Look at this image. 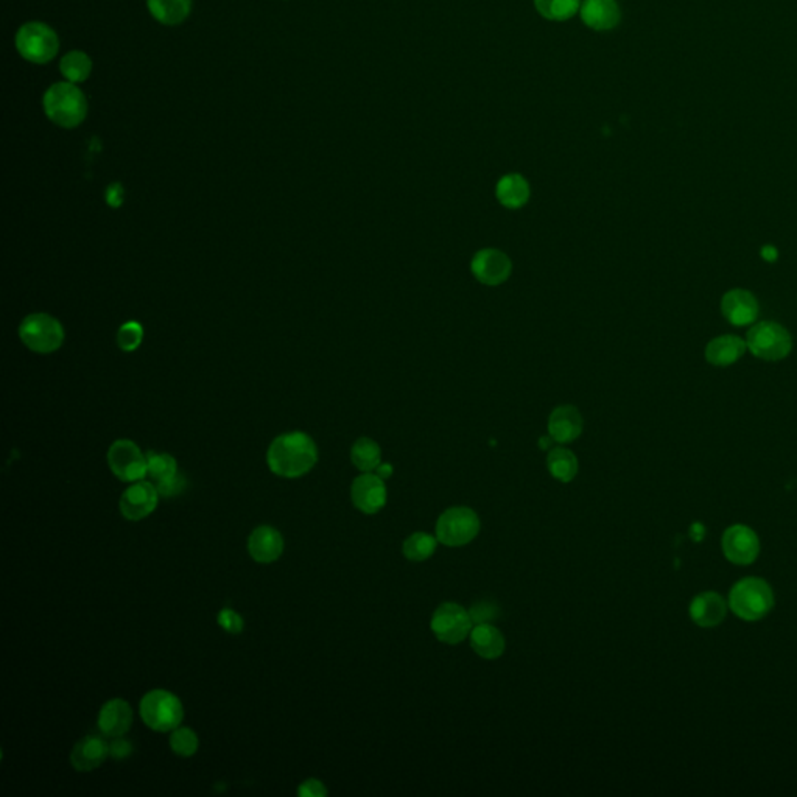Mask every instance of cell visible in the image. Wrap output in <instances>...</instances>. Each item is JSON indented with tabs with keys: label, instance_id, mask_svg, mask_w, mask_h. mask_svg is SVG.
Segmentation results:
<instances>
[{
	"label": "cell",
	"instance_id": "cell-1",
	"mask_svg": "<svg viewBox=\"0 0 797 797\" xmlns=\"http://www.w3.org/2000/svg\"><path fill=\"white\" fill-rule=\"evenodd\" d=\"M318 461V447L304 432H289L273 439L266 462L273 474L282 479H300L309 474Z\"/></svg>",
	"mask_w": 797,
	"mask_h": 797
},
{
	"label": "cell",
	"instance_id": "cell-2",
	"mask_svg": "<svg viewBox=\"0 0 797 797\" xmlns=\"http://www.w3.org/2000/svg\"><path fill=\"white\" fill-rule=\"evenodd\" d=\"M44 111L61 128H76L87 116V100L76 83H57L44 95Z\"/></svg>",
	"mask_w": 797,
	"mask_h": 797
},
{
	"label": "cell",
	"instance_id": "cell-3",
	"mask_svg": "<svg viewBox=\"0 0 797 797\" xmlns=\"http://www.w3.org/2000/svg\"><path fill=\"white\" fill-rule=\"evenodd\" d=\"M140 718L147 728L157 732H172L184 720L180 698L167 690H151L140 701Z\"/></svg>",
	"mask_w": 797,
	"mask_h": 797
},
{
	"label": "cell",
	"instance_id": "cell-4",
	"mask_svg": "<svg viewBox=\"0 0 797 797\" xmlns=\"http://www.w3.org/2000/svg\"><path fill=\"white\" fill-rule=\"evenodd\" d=\"M19 336L23 346L29 347L31 353H57L63 346L66 332L63 324L49 313H31L22 319L19 326Z\"/></svg>",
	"mask_w": 797,
	"mask_h": 797
},
{
	"label": "cell",
	"instance_id": "cell-5",
	"mask_svg": "<svg viewBox=\"0 0 797 797\" xmlns=\"http://www.w3.org/2000/svg\"><path fill=\"white\" fill-rule=\"evenodd\" d=\"M729 603L739 617L756 622L765 617L775 606V596L763 579L746 578L735 584Z\"/></svg>",
	"mask_w": 797,
	"mask_h": 797
},
{
	"label": "cell",
	"instance_id": "cell-6",
	"mask_svg": "<svg viewBox=\"0 0 797 797\" xmlns=\"http://www.w3.org/2000/svg\"><path fill=\"white\" fill-rule=\"evenodd\" d=\"M479 517L474 509L455 506L444 511L436 522V539L445 547H462L479 536Z\"/></svg>",
	"mask_w": 797,
	"mask_h": 797
},
{
	"label": "cell",
	"instance_id": "cell-7",
	"mask_svg": "<svg viewBox=\"0 0 797 797\" xmlns=\"http://www.w3.org/2000/svg\"><path fill=\"white\" fill-rule=\"evenodd\" d=\"M16 47L22 58L30 63L46 64L58 53L57 33L42 22L23 23L16 35Z\"/></svg>",
	"mask_w": 797,
	"mask_h": 797
},
{
	"label": "cell",
	"instance_id": "cell-8",
	"mask_svg": "<svg viewBox=\"0 0 797 797\" xmlns=\"http://www.w3.org/2000/svg\"><path fill=\"white\" fill-rule=\"evenodd\" d=\"M746 346L758 359L777 362L792 353V336L780 324L762 321L748 332Z\"/></svg>",
	"mask_w": 797,
	"mask_h": 797
},
{
	"label": "cell",
	"instance_id": "cell-9",
	"mask_svg": "<svg viewBox=\"0 0 797 797\" xmlns=\"http://www.w3.org/2000/svg\"><path fill=\"white\" fill-rule=\"evenodd\" d=\"M108 466L121 481L134 483L147 477V453L130 439H117L108 451Z\"/></svg>",
	"mask_w": 797,
	"mask_h": 797
},
{
	"label": "cell",
	"instance_id": "cell-10",
	"mask_svg": "<svg viewBox=\"0 0 797 797\" xmlns=\"http://www.w3.org/2000/svg\"><path fill=\"white\" fill-rule=\"evenodd\" d=\"M430 626L439 641L457 645L466 640L474 623L464 607L457 603H443L434 611Z\"/></svg>",
	"mask_w": 797,
	"mask_h": 797
},
{
	"label": "cell",
	"instance_id": "cell-11",
	"mask_svg": "<svg viewBox=\"0 0 797 797\" xmlns=\"http://www.w3.org/2000/svg\"><path fill=\"white\" fill-rule=\"evenodd\" d=\"M159 492L153 481H134L123 491L121 497V515L127 520L138 522L145 519L157 509Z\"/></svg>",
	"mask_w": 797,
	"mask_h": 797
},
{
	"label": "cell",
	"instance_id": "cell-12",
	"mask_svg": "<svg viewBox=\"0 0 797 797\" xmlns=\"http://www.w3.org/2000/svg\"><path fill=\"white\" fill-rule=\"evenodd\" d=\"M354 506L363 515H377L387 505V486L379 475L364 472L354 479L351 488Z\"/></svg>",
	"mask_w": 797,
	"mask_h": 797
},
{
	"label": "cell",
	"instance_id": "cell-13",
	"mask_svg": "<svg viewBox=\"0 0 797 797\" xmlns=\"http://www.w3.org/2000/svg\"><path fill=\"white\" fill-rule=\"evenodd\" d=\"M722 551L730 562L746 566L757 558L760 543L751 528L743 525L730 526L722 536Z\"/></svg>",
	"mask_w": 797,
	"mask_h": 797
},
{
	"label": "cell",
	"instance_id": "cell-14",
	"mask_svg": "<svg viewBox=\"0 0 797 797\" xmlns=\"http://www.w3.org/2000/svg\"><path fill=\"white\" fill-rule=\"evenodd\" d=\"M513 270L508 255L498 249H483L472 260V273L479 282L500 285L509 278Z\"/></svg>",
	"mask_w": 797,
	"mask_h": 797
},
{
	"label": "cell",
	"instance_id": "cell-15",
	"mask_svg": "<svg viewBox=\"0 0 797 797\" xmlns=\"http://www.w3.org/2000/svg\"><path fill=\"white\" fill-rule=\"evenodd\" d=\"M110 756V745L103 739L87 735L74 746L70 754V765L78 773H91L94 769L100 768Z\"/></svg>",
	"mask_w": 797,
	"mask_h": 797
},
{
	"label": "cell",
	"instance_id": "cell-16",
	"mask_svg": "<svg viewBox=\"0 0 797 797\" xmlns=\"http://www.w3.org/2000/svg\"><path fill=\"white\" fill-rule=\"evenodd\" d=\"M282 534L270 525L257 526L248 539L249 556L259 564H272L283 553Z\"/></svg>",
	"mask_w": 797,
	"mask_h": 797
},
{
	"label": "cell",
	"instance_id": "cell-17",
	"mask_svg": "<svg viewBox=\"0 0 797 797\" xmlns=\"http://www.w3.org/2000/svg\"><path fill=\"white\" fill-rule=\"evenodd\" d=\"M133 709L123 699H111L100 709V732L108 739L123 737L133 724Z\"/></svg>",
	"mask_w": 797,
	"mask_h": 797
},
{
	"label": "cell",
	"instance_id": "cell-18",
	"mask_svg": "<svg viewBox=\"0 0 797 797\" xmlns=\"http://www.w3.org/2000/svg\"><path fill=\"white\" fill-rule=\"evenodd\" d=\"M721 310L729 323L734 326H746L756 321L758 315V302L751 291L730 290L722 296Z\"/></svg>",
	"mask_w": 797,
	"mask_h": 797
},
{
	"label": "cell",
	"instance_id": "cell-19",
	"mask_svg": "<svg viewBox=\"0 0 797 797\" xmlns=\"http://www.w3.org/2000/svg\"><path fill=\"white\" fill-rule=\"evenodd\" d=\"M550 436L560 444L572 443L583 432V417L572 405L558 407L549 419Z\"/></svg>",
	"mask_w": 797,
	"mask_h": 797
},
{
	"label": "cell",
	"instance_id": "cell-20",
	"mask_svg": "<svg viewBox=\"0 0 797 797\" xmlns=\"http://www.w3.org/2000/svg\"><path fill=\"white\" fill-rule=\"evenodd\" d=\"M583 22L594 30H613L622 19L617 0H584L579 8Z\"/></svg>",
	"mask_w": 797,
	"mask_h": 797
},
{
	"label": "cell",
	"instance_id": "cell-21",
	"mask_svg": "<svg viewBox=\"0 0 797 797\" xmlns=\"http://www.w3.org/2000/svg\"><path fill=\"white\" fill-rule=\"evenodd\" d=\"M469 637H470V647L479 658L496 660L505 653L506 648L505 637L491 623L475 624Z\"/></svg>",
	"mask_w": 797,
	"mask_h": 797
},
{
	"label": "cell",
	"instance_id": "cell-22",
	"mask_svg": "<svg viewBox=\"0 0 797 797\" xmlns=\"http://www.w3.org/2000/svg\"><path fill=\"white\" fill-rule=\"evenodd\" d=\"M690 615L699 626L711 628L721 623L722 618L726 617V604L721 596L715 592H705L694 598L690 606Z\"/></svg>",
	"mask_w": 797,
	"mask_h": 797
},
{
	"label": "cell",
	"instance_id": "cell-23",
	"mask_svg": "<svg viewBox=\"0 0 797 797\" xmlns=\"http://www.w3.org/2000/svg\"><path fill=\"white\" fill-rule=\"evenodd\" d=\"M745 351L746 343L739 340V336H718L705 347V359L713 366L724 368L741 359Z\"/></svg>",
	"mask_w": 797,
	"mask_h": 797
},
{
	"label": "cell",
	"instance_id": "cell-24",
	"mask_svg": "<svg viewBox=\"0 0 797 797\" xmlns=\"http://www.w3.org/2000/svg\"><path fill=\"white\" fill-rule=\"evenodd\" d=\"M151 16L164 25H178L191 14L192 0H147Z\"/></svg>",
	"mask_w": 797,
	"mask_h": 797
},
{
	"label": "cell",
	"instance_id": "cell-25",
	"mask_svg": "<svg viewBox=\"0 0 797 797\" xmlns=\"http://www.w3.org/2000/svg\"><path fill=\"white\" fill-rule=\"evenodd\" d=\"M497 198L506 208H522L530 198V185L520 175H506L498 181Z\"/></svg>",
	"mask_w": 797,
	"mask_h": 797
},
{
	"label": "cell",
	"instance_id": "cell-26",
	"mask_svg": "<svg viewBox=\"0 0 797 797\" xmlns=\"http://www.w3.org/2000/svg\"><path fill=\"white\" fill-rule=\"evenodd\" d=\"M547 468L553 479L569 483L578 474V460L566 447H553L547 457Z\"/></svg>",
	"mask_w": 797,
	"mask_h": 797
},
{
	"label": "cell",
	"instance_id": "cell-27",
	"mask_svg": "<svg viewBox=\"0 0 797 797\" xmlns=\"http://www.w3.org/2000/svg\"><path fill=\"white\" fill-rule=\"evenodd\" d=\"M351 460L362 472H372L381 464V447L372 439H357L351 449Z\"/></svg>",
	"mask_w": 797,
	"mask_h": 797
},
{
	"label": "cell",
	"instance_id": "cell-28",
	"mask_svg": "<svg viewBox=\"0 0 797 797\" xmlns=\"http://www.w3.org/2000/svg\"><path fill=\"white\" fill-rule=\"evenodd\" d=\"M178 475V462L168 453L148 452L147 453V477H150L155 485L166 483Z\"/></svg>",
	"mask_w": 797,
	"mask_h": 797
},
{
	"label": "cell",
	"instance_id": "cell-29",
	"mask_svg": "<svg viewBox=\"0 0 797 797\" xmlns=\"http://www.w3.org/2000/svg\"><path fill=\"white\" fill-rule=\"evenodd\" d=\"M59 70L70 83H83L91 76L93 61L86 53L72 50L67 55H64L61 63H59Z\"/></svg>",
	"mask_w": 797,
	"mask_h": 797
},
{
	"label": "cell",
	"instance_id": "cell-30",
	"mask_svg": "<svg viewBox=\"0 0 797 797\" xmlns=\"http://www.w3.org/2000/svg\"><path fill=\"white\" fill-rule=\"evenodd\" d=\"M438 545V539L434 538L428 533H413L410 538L405 539L402 545V553L411 562H422L434 556V550Z\"/></svg>",
	"mask_w": 797,
	"mask_h": 797
},
{
	"label": "cell",
	"instance_id": "cell-31",
	"mask_svg": "<svg viewBox=\"0 0 797 797\" xmlns=\"http://www.w3.org/2000/svg\"><path fill=\"white\" fill-rule=\"evenodd\" d=\"M538 12L550 21H567L579 12V0H534Z\"/></svg>",
	"mask_w": 797,
	"mask_h": 797
},
{
	"label": "cell",
	"instance_id": "cell-32",
	"mask_svg": "<svg viewBox=\"0 0 797 797\" xmlns=\"http://www.w3.org/2000/svg\"><path fill=\"white\" fill-rule=\"evenodd\" d=\"M170 748L180 757L195 756L200 748V739L191 728H176L170 735Z\"/></svg>",
	"mask_w": 797,
	"mask_h": 797
},
{
	"label": "cell",
	"instance_id": "cell-33",
	"mask_svg": "<svg viewBox=\"0 0 797 797\" xmlns=\"http://www.w3.org/2000/svg\"><path fill=\"white\" fill-rule=\"evenodd\" d=\"M142 340H144V329L136 321L121 324V329L117 332V345L125 353L136 351L140 346Z\"/></svg>",
	"mask_w": 797,
	"mask_h": 797
},
{
	"label": "cell",
	"instance_id": "cell-34",
	"mask_svg": "<svg viewBox=\"0 0 797 797\" xmlns=\"http://www.w3.org/2000/svg\"><path fill=\"white\" fill-rule=\"evenodd\" d=\"M217 623H219L221 630L226 631L228 634H232V636H238L242 632L243 628H245L242 615L236 613L234 609H229V607H225V609L219 611V615H217Z\"/></svg>",
	"mask_w": 797,
	"mask_h": 797
},
{
	"label": "cell",
	"instance_id": "cell-35",
	"mask_svg": "<svg viewBox=\"0 0 797 797\" xmlns=\"http://www.w3.org/2000/svg\"><path fill=\"white\" fill-rule=\"evenodd\" d=\"M469 615L472 618L474 624L491 623L498 617V607L491 601H479L470 607Z\"/></svg>",
	"mask_w": 797,
	"mask_h": 797
},
{
	"label": "cell",
	"instance_id": "cell-36",
	"mask_svg": "<svg viewBox=\"0 0 797 797\" xmlns=\"http://www.w3.org/2000/svg\"><path fill=\"white\" fill-rule=\"evenodd\" d=\"M327 790L323 782L318 779H307L298 788V796L300 797H324Z\"/></svg>",
	"mask_w": 797,
	"mask_h": 797
},
{
	"label": "cell",
	"instance_id": "cell-37",
	"mask_svg": "<svg viewBox=\"0 0 797 797\" xmlns=\"http://www.w3.org/2000/svg\"><path fill=\"white\" fill-rule=\"evenodd\" d=\"M157 488L159 496H162V497H172V496L178 494L184 488V479L178 474L175 479H168V481L161 483V485H157Z\"/></svg>",
	"mask_w": 797,
	"mask_h": 797
},
{
	"label": "cell",
	"instance_id": "cell-38",
	"mask_svg": "<svg viewBox=\"0 0 797 797\" xmlns=\"http://www.w3.org/2000/svg\"><path fill=\"white\" fill-rule=\"evenodd\" d=\"M114 741L111 743V756L116 758V760H121V758H127L131 752H133V746L127 739H121V737H117V739H112Z\"/></svg>",
	"mask_w": 797,
	"mask_h": 797
},
{
	"label": "cell",
	"instance_id": "cell-39",
	"mask_svg": "<svg viewBox=\"0 0 797 797\" xmlns=\"http://www.w3.org/2000/svg\"><path fill=\"white\" fill-rule=\"evenodd\" d=\"M762 257L768 262H775L777 260V249L773 245H766L762 248Z\"/></svg>",
	"mask_w": 797,
	"mask_h": 797
},
{
	"label": "cell",
	"instance_id": "cell-40",
	"mask_svg": "<svg viewBox=\"0 0 797 797\" xmlns=\"http://www.w3.org/2000/svg\"><path fill=\"white\" fill-rule=\"evenodd\" d=\"M376 470H377V475H379V477H381V479H387V477H390V475L393 474V468H391V466H390V464H381V466H379V468H377Z\"/></svg>",
	"mask_w": 797,
	"mask_h": 797
}]
</instances>
